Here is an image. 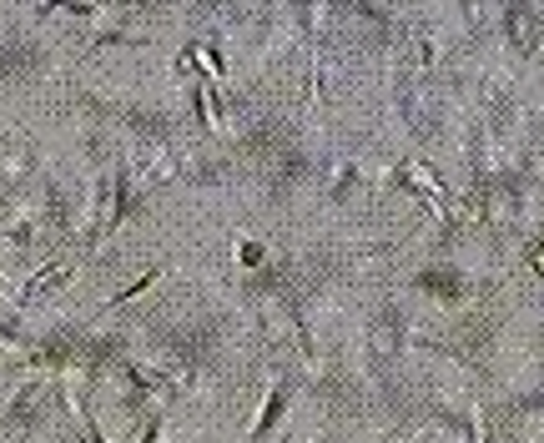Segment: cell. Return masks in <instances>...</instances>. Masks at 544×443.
I'll return each mask as SVG.
<instances>
[{
    "instance_id": "6da1fadb",
    "label": "cell",
    "mask_w": 544,
    "mask_h": 443,
    "mask_svg": "<svg viewBox=\"0 0 544 443\" xmlns=\"http://www.w3.org/2000/svg\"><path fill=\"white\" fill-rule=\"evenodd\" d=\"M41 413H45V383H21L11 408H5V423H11V428H25V423H35Z\"/></svg>"
}]
</instances>
